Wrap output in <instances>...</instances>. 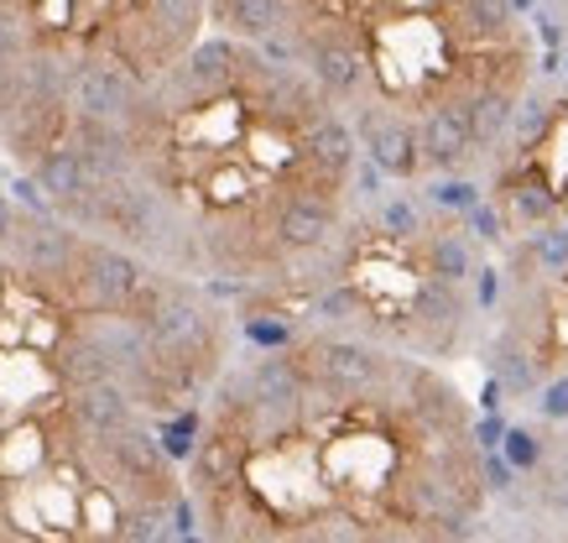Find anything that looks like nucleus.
<instances>
[{
    "label": "nucleus",
    "instance_id": "obj_7",
    "mask_svg": "<svg viewBox=\"0 0 568 543\" xmlns=\"http://www.w3.org/2000/svg\"><path fill=\"white\" fill-rule=\"evenodd\" d=\"M475 199L490 241L568 220V73L542 63L517 115L475 173Z\"/></svg>",
    "mask_w": 568,
    "mask_h": 543
},
{
    "label": "nucleus",
    "instance_id": "obj_3",
    "mask_svg": "<svg viewBox=\"0 0 568 543\" xmlns=\"http://www.w3.org/2000/svg\"><path fill=\"white\" fill-rule=\"evenodd\" d=\"M209 32L308 73L396 183L475 178L542 42L517 0H204Z\"/></svg>",
    "mask_w": 568,
    "mask_h": 543
},
{
    "label": "nucleus",
    "instance_id": "obj_6",
    "mask_svg": "<svg viewBox=\"0 0 568 543\" xmlns=\"http://www.w3.org/2000/svg\"><path fill=\"white\" fill-rule=\"evenodd\" d=\"M475 361L485 413L568 423V220L496 245V303Z\"/></svg>",
    "mask_w": 568,
    "mask_h": 543
},
{
    "label": "nucleus",
    "instance_id": "obj_9",
    "mask_svg": "<svg viewBox=\"0 0 568 543\" xmlns=\"http://www.w3.org/2000/svg\"><path fill=\"white\" fill-rule=\"evenodd\" d=\"M517 6L542 42V63L568 73V0H517Z\"/></svg>",
    "mask_w": 568,
    "mask_h": 543
},
{
    "label": "nucleus",
    "instance_id": "obj_2",
    "mask_svg": "<svg viewBox=\"0 0 568 543\" xmlns=\"http://www.w3.org/2000/svg\"><path fill=\"white\" fill-rule=\"evenodd\" d=\"M121 158L58 220L204 282L235 309L293 282L381 183L308 73L204 32L115 121Z\"/></svg>",
    "mask_w": 568,
    "mask_h": 543
},
{
    "label": "nucleus",
    "instance_id": "obj_5",
    "mask_svg": "<svg viewBox=\"0 0 568 543\" xmlns=\"http://www.w3.org/2000/svg\"><path fill=\"white\" fill-rule=\"evenodd\" d=\"M209 32L204 0H0V147L21 173L73 121V84L115 69L152 89Z\"/></svg>",
    "mask_w": 568,
    "mask_h": 543
},
{
    "label": "nucleus",
    "instance_id": "obj_4",
    "mask_svg": "<svg viewBox=\"0 0 568 543\" xmlns=\"http://www.w3.org/2000/svg\"><path fill=\"white\" fill-rule=\"evenodd\" d=\"M490 303L496 241L475 199V178H381L293 282L241 299L230 314H272L293 330L355 334L444 366L475 361Z\"/></svg>",
    "mask_w": 568,
    "mask_h": 543
},
{
    "label": "nucleus",
    "instance_id": "obj_1",
    "mask_svg": "<svg viewBox=\"0 0 568 543\" xmlns=\"http://www.w3.org/2000/svg\"><path fill=\"white\" fill-rule=\"evenodd\" d=\"M183 491L204 543H480L485 413L428 361L297 330L220 371Z\"/></svg>",
    "mask_w": 568,
    "mask_h": 543
},
{
    "label": "nucleus",
    "instance_id": "obj_8",
    "mask_svg": "<svg viewBox=\"0 0 568 543\" xmlns=\"http://www.w3.org/2000/svg\"><path fill=\"white\" fill-rule=\"evenodd\" d=\"M485 444L490 502L480 543H568V423L485 413Z\"/></svg>",
    "mask_w": 568,
    "mask_h": 543
}]
</instances>
